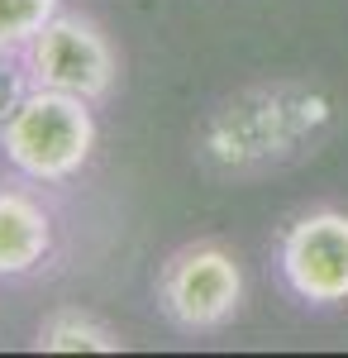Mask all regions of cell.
Instances as JSON below:
<instances>
[{
  "mask_svg": "<svg viewBox=\"0 0 348 358\" xmlns=\"http://www.w3.org/2000/svg\"><path fill=\"white\" fill-rule=\"evenodd\" d=\"M329 124V101L310 86H253L224 101L201 124L196 153L215 172H258V167L287 163L305 138Z\"/></svg>",
  "mask_w": 348,
  "mask_h": 358,
  "instance_id": "cell-1",
  "label": "cell"
},
{
  "mask_svg": "<svg viewBox=\"0 0 348 358\" xmlns=\"http://www.w3.org/2000/svg\"><path fill=\"white\" fill-rule=\"evenodd\" d=\"M96 148V115L91 101L34 86L20 110L0 129V153L29 182H67L77 177Z\"/></svg>",
  "mask_w": 348,
  "mask_h": 358,
  "instance_id": "cell-2",
  "label": "cell"
},
{
  "mask_svg": "<svg viewBox=\"0 0 348 358\" xmlns=\"http://www.w3.org/2000/svg\"><path fill=\"white\" fill-rule=\"evenodd\" d=\"M162 315L187 334L224 330L243 310V268L224 244H187L177 248L158 273Z\"/></svg>",
  "mask_w": 348,
  "mask_h": 358,
  "instance_id": "cell-3",
  "label": "cell"
},
{
  "mask_svg": "<svg viewBox=\"0 0 348 358\" xmlns=\"http://www.w3.org/2000/svg\"><path fill=\"white\" fill-rule=\"evenodd\" d=\"M24 67L34 86L67 91V96H81L91 106H101L115 91V77H119V57L110 48V38L101 34V24L86 20V15H67V10H57L48 29L29 43Z\"/></svg>",
  "mask_w": 348,
  "mask_h": 358,
  "instance_id": "cell-4",
  "label": "cell"
},
{
  "mask_svg": "<svg viewBox=\"0 0 348 358\" xmlns=\"http://www.w3.org/2000/svg\"><path fill=\"white\" fill-rule=\"evenodd\" d=\"M282 282L310 306L348 301V215L344 210H310L287 224L277 248Z\"/></svg>",
  "mask_w": 348,
  "mask_h": 358,
  "instance_id": "cell-5",
  "label": "cell"
},
{
  "mask_svg": "<svg viewBox=\"0 0 348 358\" xmlns=\"http://www.w3.org/2000/svg\"><path fill=\"white\" fill-rule=\"evenodd\" d=\"M53 248L48 210L20 187H0V277L34 273Z\"/></svg>",
  "mask_w": 348,
  "mask_h": 358,
  "instance_id": "cell-6",
  "label": "cell"
},
{
  "mask_svg": "<svg viewBox=\"0 0 348 358\" xmlns=\"http://www.w3.org/2000/svg\"><path fill=\"white\" fill-rule=\"evenodd\" d=\"M38 349L43 354H119L124 339L101 325L96 315H81V310H53L43 325H38Z\"/></svg>",
  "mask_w": 348,
  "mask_h": 358,
  "instance_id": "cell-7",
  "label": "cell"
},
{
  "mask_svg": "<svg viewBox=\"0 0 348 358\" xmlns=\"http://www.w3.org/2000/svg\"><path fill=\"white\" fill-rule=\"evenodd\" d=\"M62 0H0V53L5 57H24L29 43L48 29Z\"/></svg>",
  "mask_w": 348,
  "mask_h": 358,
  "instance_id": "cell-8",
  "label": "cell"
},
{
  "mask_svg": "<svg viewBox=\"0 0 348 358\" xmlns=\"http://www.w3.org/2000/svg\"><path fill=\"white\" fill-rule=\"evenodd\" d=\"M24 57H5L0 53V129H5V120L20 110V101H24L29 91H34V77H29V67H20Z\"/></svg>",
  "mask_w": 348,
  "mask_h": 358,
  "instance_id": "cell-9",
  "label": "cell"
}]
</instances>
